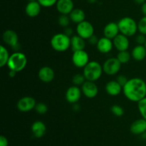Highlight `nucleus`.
<instances>
[{
    "instance_id": "1",
    "label": "nucleus",
    "mask_w": 146,
    "mask_h": 146,
    "mask_svg": "<svg viewBox=\"0 0 146 146\" xmlns=\"http://www.w3.org/2000/svg\"><path fill=\"white\" fill-rule=\"evenodd\" d=\"M123 93L125 98L132 102H139L146 97V83L141 78L128 79L123 87Z\"/></svg>"
},
{
    "instance_id": "2",
    "label": "nucleus",
    "mask_w": 146,
    "mask_h": 146,
    "mask_svg": "<svg viewBox=\"0 0 146 146\" xmlns=\"http://www.w3.org/2000/svg\"><path fill=\"white\" fill-rule=\"evenodd\" d=\"M104 70L103 66L96 61H90L84 68L83 74L87 81H96L102 76Z\"/></svg>"
},
{
    "instance_id": "3",
    "label": "nucleus",
    "mask_w": 146,
    "mask_h": 146,
    "mask_svg": "<svg viewBox=\"0 0 146 146\" xmlns=\"http://www.w3.org/2000/svg\"><path fill=\"white\" fill-rule=\"evenodd\" d=\"M27 64V58L25 54L20 51H16L10 55L7 66L9 70L18 73L23 71Z\"/></svg>"
},
{
    "instance_id": "4",
    "label": "nucleus",
    "mask_w": 146,
    "mask_h": 146,
    "mask_svg": "<svg viewBox=\"0 0 146 146\" xmlns=\"http://www.w3.org/2000/svg\"><path fill=\"white\" fill-rule=\"evenodd\" d=\"M51 46L57 52H64L71 48V37L64 33H58L52 36Z\"/></svg>"
},
{
    "instance_id": "5",
    "label": "nucleus",
    "mask_w": 146,
    "mask_h": 146,
    "mask_svg": "<svg viewBox=\"0 0 146 146\" xmlns=\"http://www.w3.org/2000/svg\"><path fill=\"white\" fill-rule=\"evenodd\" d=\"M118 25L119 27L120 33L128 37L135 35L137 31H138V23L131 17H123L118 21Z\"/></svg>"
},
{
    "instance_id": "6",
    "label": "nucleus",
    "mask_w": 146,
    "mask_h": 146,
    "mask_svg": "<svg viewBox=\"0 0 146 146\" xmlns=\"http://www.w3.org/2000/svg\"><path fill=\"white\" fill-rule=\"evenodd\" d=\"M121 68V63L117 58L111 57L106 60L103 64L104 73L108 76H114L118 74Z\"/></svg>"
},
{
    "instance_id": "7",
    "label": "nucleus",
    "mask_w": 146,
    "mask_h": 146,
    "mask_svg": "<svg viewBox=\"0 0 146 146\" xmlns=\"http://www.w3.org/2000/svg\"><path fill=\"white\" fill-rule=\"evenodd\" d=\"M76 31L77 35L80 36L84 39L88 40L94 34V27L91 22L85 20L77 24Z\"/></svg>"
},
{
    "instance_id": "8",
    "label": "nucleus",
    "mask_w": 146,
    "mask_h": 146,
    "mask_svg": "<svg viewBox=\"0 0 146 146\" xmlns=\"http://www.w3.org/2000/svg\"><path fill=\"white\" fill-rule=\"evenodd\" d=\"M71 60L76 67L84 68L89 62V56L85 50H79L73 52Z\"/></svg>"
},
{
    "instance_id": "9",
    "label": "nucleus",
    "mask_w": 146,
    "mask_h": 146,
    "mask_svg": "<svg viewBox=\"0 0 146 146\" xmlns=\"http://www.w3.org/2000/svg\"><path fill=\"white\" fill-rule=\"evenodd\" d=\"M36 102L31 96H24L20 98L17 104V108L20 112L27 113L35 108Z\"/></svg>"
},
{
    "instance_id": "10",
    "label": "nucleus",
    "mask_w": 146,
    "mask_h": 146,
    "mask_svg": "<svg viewBox=\"0 0 146 146\" xmlns=\"http://www.w3.org/2000/svg\"><path fill=\"white\" fill-rule=\"evenodd\" d=\"M82 94L81 88L79 86L73 85L66 90V92L65 94L66 100L69 104H77L81 99Z\"/></svg>"
},
{
    "instance_id": "11",
    "label": "nucleus",
    "mask_w": 146,
    "mask_h": 146,
    "mask_svg": "<svg viewBox=\"0 0 146 146\" xmlns=\"http://www.w3.org/2000/svg\"><path fill=\"white\" fill-rule=\"evenodd\" d=\"M83 94L88 98H94L98 94V88L94 81H86L81 86Z\"/></svg>"
},
{
    "instance_id": "12",
    "label": "nucleus",
    "mask_w": 146,
    "mask_h": 146,
    "mask_svg": "<svg viewBox=\"0 0 146 146\" xmlns=\"http://www.w3.org/2000/svg\"><path fill=\"white\" fill-rule=\"evenodd\" d=\"M3 41L9 46L15 48L19 45V36L14 30L7 29L2 34Z\"/></svg>"
},
{
    "instance_id": "13",
    "label": "nucleus",
    "mask_w": 146,
    "mask_h": 146,
    "mask_svg": "<svg viewBox=\"0 0 146 146\" xmlns=\"http://www.w3.org/2000/svg\"><path fill=\"white\" fill-rule=\"evenodd\" d=\"M113 46L118 51H127L129 48L130 41L128 37L120 33L113 39Z\"/></svg>"
},
{
    "instance_id": "14",
    "label": "nucleus",
    "mask_w": 146,
    "mask_h": 146,
    "mask_svg": "<svg viewBox=\"0 0 146 146\" xmlns=\"http://www.w3.org/2000/svg\"><path fill=\"white\" fill-rule=\"evenodd\" d=\"M113 46V40L106 36L100 38L96 44L97 49L101 54H108L112 51Z\"/></svg>"
},
{
    "instance_id": "15",
    "label": "nucleus",
    "mask_w": 146,
    "mask_h": 146,
    "mask_svg": "<svg viewBox=\"0 0 146 146\" xmlns=\"http://www.w3.org/2000/svg\"><path fill=\"white\" fill-rule=\"evenodd\" d=\"M131 133L135 135H142L146 133V120L144 118H139L131 123L130 127Z\"/></svg>"
},
{
    "instance_id": "16",
    "label": "nucleus",
    "mask_w": 146,
    "mask_h": 146,
    "mask_svg": "<svg viewBox=\"0 0 146 146\" xmlns=\"http://www.w3.org/2000/svg\"><path fill=\"white\" fill-rule=\"evenodd\" d=\"M56 7L57 11L61 14L69 15L74 9V4L72 0H58Z\"/></svg>"
},
{
    "instance_id": "17",
    "label": "nucleus",
    "mask_w": 146,
    "mask_h": 146,
    "mask_svg": "<svg viewBox=\"0 0 146 146\" xmlns=\"http://www.w3.org/2000/svg\"><path fill=\"white\" fill-rule=\"evenodd\" d=\"M38 77L44 83H50L54 79L55 73L49 66H43L38 72Z\"/></svg>"
},
{
    "instance_id": "18",
    "label": "nucleus",
    "mask_w": 146,
    "mask_h": 146,
    "mask_svg": "<svg viewBox=\"0 0 146 146\" xmlns=\"http://www.w3.org/2000/svg\"><path fill=\"white\" fill-rule=\"evenodd\" d=\"M41 10V5L38 3V1H29L25 7L26 14L29 17L34 18L38 16Z\"/></svg>"
},
{
    "instance_id": "19",
    "label": "nucleus",
    "mask_w": 146,
    "mask_h": 146,
    "mask_svg": "<svg viewBox=\"0 0 146 146\" xmlns=\"http://www.w3.org/2000/svg\"><path fill=\"white\" fill-rule=\"evenodd\" d=\"M31 131L35 138H41L44 137L46 133V126L42 121H36L31 125Z\"/></svg>"
},
{
    "instance_id": "20",
    "label": "nucleus",
    "mask_w": 146,
    "mask_h": 146,
    "mask_svg": "<svg viewBox=\"0 0 146 146\" xmlns=\"http://www.w3.org/2000/svg\"><path fill=\"white\" fill-rule=\"evenodd\" d=\"M106 92L111 96H117L123 92V87L115 80L110 81L105 86Z\"/></svg>"
},
{
    "instance_id": "21",
    "label": "nucleus",
    "mask_w": 146,
    "mask_h": 146,
    "mask_svg": "<svg viewBox=\"0 0 146 146\" xmlns=\"http://www.w3.org/2000/svg\"><path fill=\"white\" fill-rule=\"evenodd\" d=\"M120 34L119 27H118V23L115 22H109L105 26L104 29V36L113 39L115 36Z\"/></svg>"
},
{
    "instance_id": "22",
    "label": "nucleus",
    "mask_w": 146,
    "mask_h": 146,
    "mask_svg": "<svg viewBox=\"0 0 146 146\" xmlns=\"http://www.w3.org/2000/svg\"><path fill=\"white\" fill-rule=\"evenodd\" d=\"M86 39L78 35H74L71 37V48L74 51L84 50L86 48Z\"/></svg>"
},
{
    "instance_id": "23",
    "label": "nucleus",
    "mask_w": 146,
    "mask_h": 146,
    "mask_svg": "<svg viewBox=\"0 0 146 146\" xmlns=\"http://www.w3.org/2000/svg\"><path fill=\"white\" fill-rule=\"evenodd\" d=\"M131 56L137 61H141L146 57V48L145 45H138L137 44L132 50Z\"/></svg>"
},
{
    "instance_id": "24",
    "label": "nucleus",
    "mask_w": 146,
    "mask_h": 146,
    "mask_svg": "<svg viewBox=\"0 0 146 146\" xmlns=\"http://www.w3.org/2000/svg\"><path fill=\"white\" fill-rule=\"evenodd\" d=\"M70 19L72 22L78 24L86 20V14L81 9H74L69 14Z\"/></svg>"
},
{
    "instance_id": "25",
    "label": "nucleus",
    "mask_w": 146,
    "mask_h": 146,
    "mask_svg": "<svg viewBox=\"0 0 146 146\" xmlns=\"http://www.w3.org/2000/svg\"><path fill=\"white\" fill-rule=\"evenodd\" d=\"M9 57L10 54L8 50L4 46L1 45V46H0V66L1 68L7 65Z\"/></svg>"
},
{
    "instance_id": "26",
    "label": "nucleus",
    "mask_w": 146,
    "mask_h": 146,
    "mask_svg": "<svg viewBox=\"0 0 146 146\" xmlns=\"http://www.w3.org/2000/svg\"><path fill=\"white\" fill-rule=\"evenodd\" d=\"M131 57H132L131 56V54L127 50V51H118L116 58L121 63V64H125L129 62Z\"/></svg>"
},
{
    "instance_id": "27",
    "label": "nucleus",
    "mask_w": 146,
    "mask_h": 146,
    "mask_svg": "<svg viewBox=\"0 0 146 146\" xmlns=\"http://www.w3.org/2000/svg\"><path fill=\"white\" fill-rule=\"evenodd\" d=\"M86 81V79L84 74H76L72 78L73 84L77 86H81Z\"/></svg>"
},
{
    "instance_id": "28",
    "label": "nucleus",
    "mask_w": 146,
    "mask_h": 146,
    "mask_svg": "<svg viewBox=\"0 0 146 146\" xmlns=\"http://www.w3.org/2000/svg\"><path fill=\"white\" fill-rule=\"evenodd\" d=\"M71 21L69 15H66V14H61L58 19V24L63 28L68 27Z\"/></svg>"
},
{
    "instance_id": "29",
    "label": "nucleus",
    "mask_w": 146,
    "mask_h": 146,
    "mask_svg": "<svg viewBox=\"0 0 146 146\" xmlns=\"http://www.w3.org/2000/svg\"><path fill=\"white\" fill-rule=\"evenodd\" d=\"M138 109L142 118L146 120V97L138 102Z\"/></svg>"
},
{
    "instance_id": "30",
    "label": "nucleus",
    "mask_w": 146,
    "mask_h": 146,
    "mask_svg": "<svg viewBox=\"0 0 146 146\" xmlns=\"http://www.w3.org/2000/svg\"><path fill=\"white\" fill-rule=\"evenodd\" d=\"M111 111L114 115L117 117H121L124 115V109L122 106L118 104L113 105L111 108Z\"/></svg>"
},
{
    "instance_id": "31",
    "label": "nucleus",
    "mask_w": 146,
    "mask_h": 146,
    "mask_svg": "<svg viewBox=\"0 0 146 146\" xmlns=\"http://www.w3.org/2000/svg\"><path fill=\"white\" fill-rule=\"evenodd\" d=\"M34 109L38 114L44 115L48 111V107H47L46 104H44V103H38V104H36Z\"/></svg>"
},
{
    "instance_id": "32",
    "label": "nucleus",
    "mask_w": 146,
    "mask_h": 146,
    "mask_svg": "<svg viewBox=\"0 0 146 146\" xmlns=\"http://www.w3.org/2000/svg\"><path fill=\"white\" fill-rule=\"evenodd\" d=\"M138 31L141 34L146 35V16L143 17L138 22Z\"/></svg>"
},
{
    "instance_id": "33",
    "label": "nucleus",
    "mask_w": 146,
    "mask_h": 146,
    "mask_svg": "<svg viewBox=\"0 0 146 146\" xmlns=\"http://www.w3.org/2000/svg\"><path fill=\"white\" fill-rule=\"evenodd\" d=\"M37 1L41 4V7L48 8V7H51L54 5H56L58 0H37Z\"/></svg>"
},
{
    "instance_id": "34",
    "label": "nucleus",
    "mask_w": 146,
    "mask_h": 146,
    "mask_svg": "<svg viewBox=\"0 0 146 146\" xmlns=\"http://www.w3.org/2000/svg\"><path fill=\"white\" fill-rule=\"evenodd\" d=\"M145 36L146 35L141 34V33L136 36V37H135V42L137 43L138 45H145L146 42Z\"/></svg>"
},
{
    "instance_id": "35",
    "label": "nucleus",
    "mask_w": 146,
    "mask_h": 146,
    "mask_svg": "<svg viewBox=\"0 0 146 146\" xmlns=\"http://www.w3.org/2000/svg\"><path fill=\"white\" fill-rule=\"evenodd\" d=\"M116 81H118V84L121 86L122 87H123L126 84V83L128 82V79L127 78V77L124 75H119L116 78Z\"/></svg>"
},
{
    "instance_id": "36",
    "label": "nucleus",
    "mask_w": 146,
    "mask_h": 146,
    "mask_svg": "<svg viewBox=\"0 0 146 146\" xmlns=\"http://www.w3.org/2000/svg\"><path fill=\"white\" fill-rule=\"evenodd\" d=\"M98 39H99V38H98V37L94 35V34L92 36H91L89 38H88V42L91 45H96V46L97 43H98Z\"/></svg>"
},
{
    "instance_id": "37",
    "label": "nucleus",
    "mask_w": 146,
    "mask_h": 146,
    "mask_svg": "<svg viewBox=\"0 0 146 146\" xmlns=\"http://www.w3.org/2000/svg\"><path fill=\"white\" fill-rule=\"evenodd\" d=\"M9 141L4 135H1L0 137V146H8Z\"/></svg>"
},
{
    "instance_id": "38",
    "label": "nucleus",
    "mask_w": 146,
    "mask_h": 146,
    "mask_svg": "<svg viewBox=\"0 0 146 146\" xmlns=\"http://www.w3.org/2000/svg\"><path fill=\"white\" fill-rule=\"evenodd\" d=\"M73 29L71 28V27H66V28H64V34H66L67 36H72L73 34Z\"/></svg>"
},
{
    "instance_id": "39",
    "label": "nucleus",
    "mask_w": 146,
    "mask_h": 146,
    "mask_svg": "<svg viewBox=\"0 0 146 146\" xmlns=\"http://www.w3.org/2000/svg\"><path fill=\"white\" fill-rule=\"evenodd\" d=\"M141 11L144 16H146V2L143 4L141 6Z\"/></svg>"
},
{
    "instance_id": "40",
    "label": "nucleus",
    "mask_w": 146,
    "mask_h": 146,
    "mask_svg": "<svg viewBox=\"0 0 146 146\" xmlns=\"http://www.w3.org/2000/svg\"><path fill=\"white\" fill-rule=\"evenodd\" d=\"M17 73L16 72V71H11V70H9V77H11V78H13V77H14L16 75H17Z\"/></svg>"
},
{
    "instance_id": "41",
    "label": "nucleus",
    "mask_w": 146,
    "mask_h": 146,
    "mask_svg": "<svg viewBox=\"0 0 146 146\" xmlns=\"http://www.w3.org/2000/svg\"><path fill=\"white\" fill-rule=\"evenodd\" d=\"M134 1H135L136 4H141V5H142L143 4H144V3L146 2V0H134Z\"/></svg>"
},
{
    "instance_id": "42",
    "label": "nucleus",
    "mask_w": 146,
    "mask_h": 146,
    "mask_svg": "<svg viewBox=\"0 0 146 146\" xmlns=\"http://www.w3.org/2000/svg\"><path fill=\"white\" fill-rule=\"evenodd\" d=\"M96 1V0H88V1L91 3H94Z\"/></svg>"
},
{
    "instance_id": "43",
    "label": "nucleus",
    "mask_w": 146,
    "mask_h": 146,
    "mask_svg": "<svg viewBox=\"0 0 146 146\" xmlns=\"http://www.w3.org/2000/svg\"><path fill=\"white\" fill-rule=\"evenodd\" d=\"M29 1H37V0H28Z\"/></svg>"
},
{
    "instance_id": "44",
    "label": "nucleus",
    "mask_w": 146,
    "mask_h": 146,
    "mask_svg": "<svg viewBox=\"0 0 146 146\" xmlns=\"http://www.w3.org/2000/svg\"><path fill=\"white\" fill-rule=\"evenodd\" d=\"M145 48H146V42H145Z\"/></svg>"
}]
</instances>
